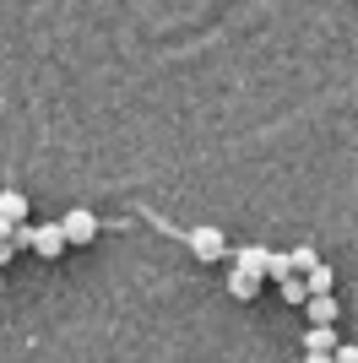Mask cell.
Instances as JSON below:
<instances>
[{
    "mask_svg": "<svg viewBox=\"0 0 358 363\" xmlns=\"http://www.w3.org/2000/svg\"><path fill=\"white\" fill-rule=\"evenodd\" d=\"M277 288H283V298H288V303H304V298H310V282H304V277H283Z\"/></svg>",
    "mask_w": 358,
    "mask_h": 363,
    "instance_id": "10",
    "label": "cell"
},
{
    "mask_svg": "<svg viewBox=\"0 0 358 363\" xmlns=\"http://www.w3.org/2000/svg\"><path fill=\"white\" fill-rule=\"evenodd\" d=\"M60 233H65V244H92V239H98V212L71 206V212L60 217Z\"/></svg>",
    "mask_w": 358,
    "mask_h": 363,
    "instance_id": "1",
    "label": "cell"
},
{
    "mask_svg": "<svg viewBox=\"0 0 358 363\" xmlns=\"http://www.w3.org/2000/svg\"><path fill=\"white\" fill-rule=\"evenodd\" d=\"M33 250L44 260H55L60 250H65V233H60V223H44V228H33Z\"/></svg>",
    "mask_w": 358,
    "mask_h": 363,
    "instance_id": "5",
    "label": "cell"
},
{
    "mask_svg": "<svg viewBox=\"0 0 358 363\" xmlns=\"http://www.w3.org/2000/svg\"><path fill=\"white\" fill-rule=\"evenodd\" d=\"M304 282H310V293H331V282H337V272H331L326 260H320L315 272H304Z\"/></svg>",
    "mask_w": 358,
    "mask_h": 363,
    "instance_id": "9",
    "label": "cell"
},
{
    "mask_svg": "<svg viewBox=\"0 0 358 363\" xmlns=\"http://www.w3.org/2000/svg\"><path fill=\"white\" fill-rule=\"evenodd\" d=\"M304 309H310V325H337V315H342L331 293H310V298H304Z\"/></svg>",
    "mask_w": 358,
    "mask_h": 363,
    "instance_id": "4",
    "label": "cell"
},
{
    "mask_svg": "<svg viewBox=\"0 0 358 363\" xmlns=\"http://www.w3.org/2000/svg\"><path fill=\"white\" fill-rule=\"evenodd\" d=\"M185 244H190L195 260H223V255H228L223 228H190V233H185Z\"/></svg>",
    "mask_w": 358,
    "mask_h": 363,
    "instance_id": "2",
    "label": "cell"
},
{
    "mask_svg": "<svg viewBox=\"0 0 358 363\" xmlns=\"http://www.w3.org/2000/svg\"><path fill=\"white\" fill-rule=\"evenodd\" d=\"M234 266H239V272H250V277H261V282H266L271 250H266V244H244V250H239V255H234Z\"/></svg>",
    "mask_w": 358,
    "mask_h": 363,
    "instance_id": "3",
    "label": "cell"
},
{
    "mask_svg": "<svg viewBox=\"0 0 358 363\" xmlns=\"http://www.w3.org/2000/svg\"><path fill=\"white\" fill-rule=\"evenodd\" d=\"M0 217H6V223H28V196H22V190H11V184H6V190H0Z\"/></svg>",
    "mask_w": 358,
    "mask_h": 363,
    "instance_id": "7",
    "label": "cell"
},
{
    "mask_svg": "<svg viewBox=\"0 0 358 363\" xmlns=\"http://www.w3.org/2000/svg\"><path fill=\"white\" fill-rule=\"evenodd\" d=\"M304 363H331V352H304Z\"/></svg>",
    "mask_w": 358,
    "mask_h": 363,
    "instance_id": "15",
    "label": "cell"
},
{
    "mask_svg": "<svg viewBox=\"0 0 358 363\" xmlns=\"http://www.w3.org/2000/svg\"><path fill=\"white\" fill-rule=\"evenodd\" d=\"M266 277H277V282H283V277H293V260H288V255H277V250H271V266H266Z\"/></svg>",
    "mask_w": 358,
    "mask_h": 363,
    "instance_id": "12",
    "label": "cell"
},
{
    "mask_svg": "<svg viewBox=\"0 0 358 363\" xmlns=\"http://www.w3.org/2000/svg\"><path fill=\"white\" fill-rule=\"evenodd\" d=\"M293 363H304V358H293Z\"/></svg>",
    "mask_w": 358,
    "mask_h": 363,
    "instance_id": "16",
    "label": "cell"
},
{
    "mask_svg": "<svg viewBox=\"0 0 358 363\" xmlns=\"http://www.w3.org/2000/svg\"><path fill=\"white\" fill-rule=\"evenodd\" d=\"M288 260H293V277H304V272H315V266H320V255H315L310 244H304V250H293Z\"/></svg>",
    "mask_w": 358,
    "mask_h": 363,
    "instance_id": "11",
    "label": "cell"
},
{
    "mask_svg": "<svg viewBox=\"0 0 358 363\" xmlns=\"http://www.w3.org/2000/svg\"><path fill=\"white\" fill-rule=\"evenodd\" d=\"M228 293H234L239 303H250L255 293H261V277H250V272H239V266H234V272H228Z\"/></svg>",
    "mask_w": 358,
    "mask_h": 363,
    "instance_id": "8",
    "label": "cell"
},
{
    "mask_svg": "<svg viewBox=\"0 0 358 363\" xmlns=\"http://www.w3.org/2000/svg\"><path fill=\"white\" fill-rule=\"evenodd\" d=\"M331 363H358V347H353V342H342V347L331 352Z\"/></svg>",
    "mask_w": 358,
    "mask_h": 363,
    "instance_id": "13",
    "label": "cell"
},
{
    "mask_svg": "<svg viewBox=\"0 0 358 363\" xmlns=\"http://www.w3.org/2000/svg\"><path fill=\"white\" fill-rule=\"evenodd\" d=\"M11 255H16V250H11V239H0V266H11Z\"/></svg>",
    "mask_w": 358,
    "mask_h": 363,
    "instance_id": "14",
    "label": "cell"
},
{
    "mask_svg": "<svg viewBox=\"0 0 358 363\" xmlns=\"http://www.w3.org/2000/svg\"><path fill=\"white\" fill-rule=\"evenodd\" d=\"M337 347H342L337 325H310V331H304V352H337Z\"/></svg>",
    "mask_w": 358,
    "mask_h": 363,
    "instance_id": "6",
    "label": "cell"
}]
</instances>
